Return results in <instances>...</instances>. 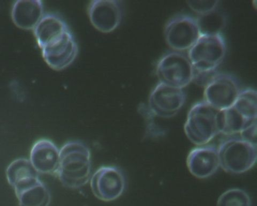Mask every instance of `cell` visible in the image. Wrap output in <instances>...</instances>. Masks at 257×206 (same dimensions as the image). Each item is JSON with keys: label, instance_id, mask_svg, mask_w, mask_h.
I'll return each instance as SVG.
<instances>
[{"label": "cell", "instance_id": "cell-1", "mask_svg": "<svg viewBox=\"0 0 257 206\" xmlns=\"http://www.w3.org/2000/svg\"><path fill=\"white\" fill-rule=\"evenodd\" d=\"M91 171L90 150L83 142L70 141L62 146L56 173L63 186L72 189L84 186Z\"/></svg>", "mask_w": 257, "mask_h": 206}, {"label": "cell", "instance_id": "cell-2", "mask_svg": "<svg viewBox=\"0 0 257 206\" xmlns=\"http://www.w3.org/2000/svg\"><path fill=\"white\" fill-rule=\"evenodd\" d=\"M222 122V111L204 100L196 102L190 109L184 132L192 143L205 145L221 133Z\"/></svg>", "mask_w": 257, "mask_h": 206}, {"label": "cell", "instance_id": "cell-3", "mask_svg": "<svg viewBox=\"0 0 257 206\" xmlns=\"http://www.w3.org/2000/svg\"><path fill=\"white\" fill-rule=\"evenodd\" d=\"M226 51V42L221 33L204 34L189 50L188 56L195 73L206 74L221 64Z\"/></svg>", "mask_w": 257, "mask_h": 206}, {"label": "cell", "instance_id": "cell-4", "mask_svg": "<svg viewBox=\"0 0 257 206\" xmlns=\"http://www.w3.org/2000/svg\"><path fill=\"white\" fill-rule=\"evenodd\" d=\"M257 93L253 88L241 90L231 107L222 111L221 133H240L256 122Z\"/></svg>", "mask_w": 257, "mask_h": 206}, {"label": "cell", "instance_id": "cell-5", "mask_svg": "<svg viewBox=\"0 0 257 206\" xmlns=\"http://www.w3.org/2000/svg\"><path fill=\"white\" fill-rule=\"evenodd\" d=\"M218 151L220 166L228 173H243L252 169L256 162V145L241 138L223 140Z\"/></svg>", "mask_w": 257, "mask_h": 206}, {"label": "cell", "instance_id": "cell-6", "mask_svg": "<svg viewBox=\"0 0 257 206\" xmlns=\"http://www.w3.org/2000/svg\"><path fill=\"white\" fill-rule=\"evenodd\" d=\"M160 82L183 89L194 78L195 72L186 54L179 51L167 53L157 63Z\"/></svg>", "mask_w": 257, "mask_h": 206}, {"label": "cell", "instance_id": "cell-7", "mask_svg": "<svg viewBox=\"0 0 257 206\" xmlns=\"http://www.w3.org/2000/svg\"><path fill=\"white\" fill-rule=\"evenodd\" d=\"M164 34L169 46L179 52L189 50L201 35L197 20L186 14L176 15L169 20Z\"/></svg>", "mask_w": 257, "mask_h": 206}, {"label": "cell", "instance_id": "cell-8", "mask_svg": "<svg viewBox=\"0 0 257 206\" xmlns=\"http://www.w3.org/2000/svg\"><path fill=\"white\" fill-rule=\"evenodd\" d=\"M237 79L227 73L216 74L210 78L204 90V100L223 111L231 107L240 92Z\"/></svg>", "mask_w": 257, "mask_h": 206}, {"label": "cell", "instance_id": "cell-9", "mask_svg": "<svg viewBox=\"0 0 257 206\" xmlns=\"http://www.w3.org/2000/svg\"><path fill=\"white\" fill-rule=\"evenodd\" d=\"M186 100L183 89L159 82L150 94L148 108L155 117L169 118L180 112Z\"/></svg>", "mask_w": 257, "mask_h": 206}, {"label": "cell", "instance_id": "cell-10", "mask_svg": "<svg viewBox=\"0 0 257 206\" xmlns=\"http://www.w3.org/2000/svg\"><path fill=\"white\" fill-rule=\"evenodd\" d=\"M125 186L124 174L115 166H101L91 179L93 193L103 201L110 202L118 199L123 194Z\"/></svg>", "mask_w": 257, "mask_h": 206}, {"label": "cell", "instance_id": "cell-11", "mask_svg": "<svg viewBox=\"0 0 257 206\" xmlns=\"http://www.w3.org/2000/svg\"><path fill=\"white\" fill-rule=\"evenodd\" d=\"M43 57L47 64L55 70L69 66L76 59L78 49L70 30L42 49Z\"/></svg>", "mask_w": 257, "mask_h": 206}, {"label": "cell", "instance_id": "cell-12", "mask_svg": "<svg viewBox=\"0 0 257 206\" xmlns=\"http://www.w3.org/2000/svg\"><path fill=\"white\" fill-rule=\"evenodd\" d=\"M88 15L96 29L110 33L121 21L122 8L120 2L116 0H94L88 6Z\"/></svg>", "mask_w": 257, "mask_h": 206}, {"label": "cell", "instance_id": "cell-13", "mask_svg": "<svg viewBox=\"0 0 257 206\" xmlns=\"http://www.w3.org/2000/svg\"><path fill=\"white\" fill-rule=\"evenodd\" d=\"M187 165L190 172L197 178L212 176L220 166L218 148L203 145L192 149L187 157Z\"/></svg>", "mask_w": 257, "mask_h": 206}, {"label": "cell", "instance_id": "cell-14", "mask_svg": "<svg viewBox=\"0 0 257 206\" xmlns=\"http://www.w3.org/2000/svg\"><path fill=\"white\" fill-rule=\"evenodd\" d=\"M60 160V150L48 139H40L32 146L30 161L38 173H56Z\"/></svg>", "mask_w": 257, "mask_h": 206}, {"label": "cell", "instance_id": "cell-15", "mask_svg": "<svg viewBox=\"0 0 257 206\" xmlns=\"http://www.w3.org/2000/svg\"><path fill=\"white\" fill-rule=\"evenodd\" d=\"M38 172L30 160L19 158L12 162L6 170L8 183L20 192L34 185L40 180Z\"/></svg>", "mask_w": 257, "mask_h": 206}, {"label": "cell", "instance_id": "cell-16", "mask_svg": "<svg viewBox=\"0 0 257 206\" xmlns=\"http://www.w3.org/2000/svg\"><path fill=\"white\" fill-rule=\"evenodd\" d=\"M43 15L44 5L40 0H19L12 7L13 22L24 29H34Z\"/></svg>", "mask_w": 257, "mask_h": 206}, {"label": "cell", "instance_id": "cell-17", "mask_svg": "<svg viewBox=\"0 0 257 206\" xmlns=\"http://www.w3.org/2000/svg\"><path fill=\"white\" fill-rule=\"evenodd\" d=\"M33 30L38 44L42 49L69 29L58 15L48 13L44 14Z\"/></svg>", "mask_w": 257, "mask_h": 206}, {"label": "cell", "instance_id": "cell-18", "mask_svg": "<svg viewBox=\"0 0 257 206\" xmlns=\"http://www.w3.org/2000/svg\"><path fill=\"white\" fill-rule=\"evenodd\" d=\"M16 195L20 206H48L51 200L49 189L40 180Z\"/></svg>", "mask_w": 257, "mask_h": 206}, {"label": "cell", "instance_id": "cell-19", "mask_svg": "<svg viewBox=\"0 0 257 206\" xmlns=\"http://www.w3.org/2000/svg\"><path fill=\"white\" fill-rule=\"evenodd\" d=\"M201 35L220 34L226 24V18L216 10L210 13L200 15L197 19Z\"/></svg>", "mask_w": 257, "mask_h": 206}, {"label": "cell", "instance_id": "cell-20", "mask_svg": "<svg viewBox=\"0 0 257 206\" xmlns=\"http://www.w3.org/2000/svg\"><path fill=\"white\" fill-rule=\"evenodd\" d=\"M250 196L244 190L231 188L224 192L219 197L217 206H251Z\"/></svg>", "mask_w": 257, "mask_h": 206}, {"label": "cell", "instance_id": "cell-21", "mask_svg": "<svg viewBox=\"0 0 257 206\" xmlns=\"http://www.w3.org/2000/svg\"><path fill=\"white\" fill-rule=\"evenodd\" d=\"M191 10L200 15H204L216 10L219 1H189L187 2Z\"/></svg>", "mask_w": 257, "mask_h": 206}, {"label": "cell", "instance_id": "cell-22", "mask_svg": "<svg viewBox=\"0 0 257 206\" xmlns=\"http://www.w3.org/2000/svg\"><path fill=\"white\" fill-rule=\"evenodd\" d=\"M240 133L241 139L256 145V122Z\"/></svg>", "mask_w": 257, "mask_h": 206}]
</instances>
